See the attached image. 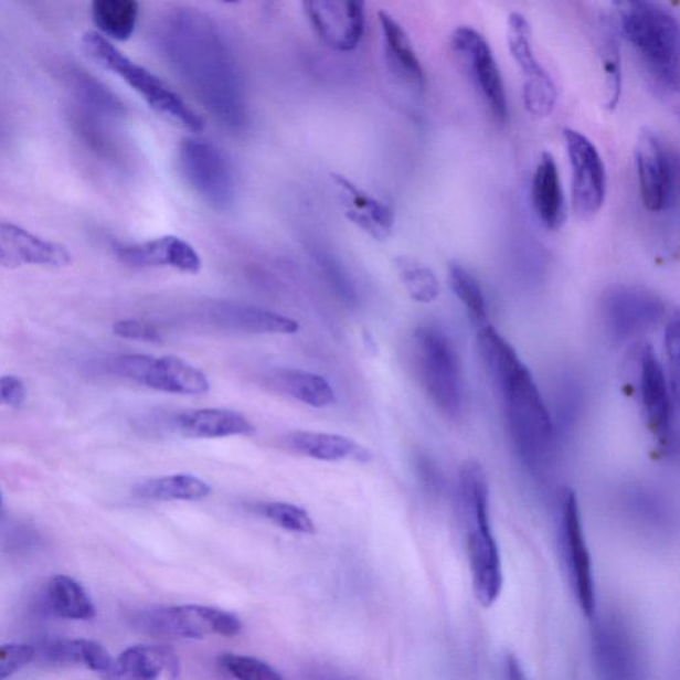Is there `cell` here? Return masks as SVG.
<instances>
[{
    "instance_id": "6da1fadb",
    "label": "cell",
    "mask_w": 680,
    "mask_h": 680,
    "mask_svg": "<svg viewBox=\"0 0 680 680\" xmlns=\"http://www.w3.org/2000/svg\"><path fill=\"white\" fill-rule=\"evenodd\" d=\"M157 38L163 56L192 94L222 126L241 130L248 120L244 76L213 19L176 8L161 19Z\"/></svg>"
},
{
    "instance_id": "7a4b0ae2",
    "label": "cell",
    "mask_w": 680,
    "mask_h": 680,
    "mask_svg": "<svg viewBox=\"0 0 680 680\" xmlns=\"http://www.w3.org/2000/svg\"><path fill=\"white\" fill-rule=\"evenodd\" d=\"M477 344L499 392L516 454L531 472L545 474L552 466L559 437L538 383L512 344L493 326H480Z\"/></svg>"
},
{
    "instance_id": "3957f363",
    "label": "cell",
    "mask_w": 680,
    "mask_h": 680,
    "mask_svg": "<svg viewBox=\"0 0 680 680\" xmlns=\"http://www.w3.org/2000/svg\"><path fill=\"white\" fill-rule=\"evenodd\" d=\"M617 32L638 55L654 87L678 95L680 30L676 12L658 2H623L614 18Z\"/></svg>"
},
{
    "instance_id": "277c9868",
    "label": "cell",
    "mask_w": 680,
    "mask_h": 680,
    "mask_svg": "<svg viewBox=\"0 0 680 680\" xmlns=\"http://www.w3.org/2000/svg\"><path fill=\"white\" fill-rule=\"evenodd\" d=\"M459 497L474 592L482 606L490 607L500 597L503 574L490 522L487 475L480 464L469 461L463 467Z\"/></svg>"
},
{
    "instance_id": "5b68a950",
    "label": "cell",
    "mask_w": 680,
    "mask_h": 680,
    "mask_svg": "<svg viewBox=\"0 0 680 680\" xmlns=\"http://www.w3.org/2000/svg\"><path fill=\"white\" fill-rule=\"evenodd\" d=\"M82 49L91 61L121 77L155 113L187 129L188 132L199 134L204 129V121L199 114H195L178 94L173 93L160 77L124 55L107 38L97 32H87L82 39Z\"/></svg>"
},
{
    "instance_id": "8992f818",
    "label": "cell",
    "mask_w": 680,
    "mask_h": 680,
    "mask_svg": "<svg viewBox=\"0 0 680 680\" xmlns=\"http://www.w3.org/2000/svg\"><path fill=\"white\" fill-rule=\"evenodd\" d=\"M412 346L418 381L431 402L448 417L460 416L466 385L453 339L440 327L424 325L417 327Z\"/></svg>"
},
{
    "instance_id": "52a82bcc",
    "label": "cell",
    "mask_w": 680,
    "mask_h": 680,
    "mask_svg": "<svg viewBox=\"0 0 680 680\" xmlns=\"http://www.w3.org/2000/svg\"><path fill=\"white\" fill-rule=\"evenodd\" d=\"M129 619L137 631L163 639H202L212 634L232 638L244 627L232 613L199 605L150 607Z\"/></svg>"
},
{
    "instance_id": "ba28073f",
    "label": "cell",
    "mask_w": 680,
    "mask_h": 680,
    "mask_svg": "<svg viewBox=\"0 0 680 680\" xmlns=\"http://www.w3.org/2000/svg\"><path fill=\"white\" fill-rule=\"evenodd\" d=\"M180 168L188 185L215 211H227L237 198V178L229 156L214 144L188 139L180 147Z\"/></svg>"
},
{
    "instance_id": "9c48e42d",
    "label": "cell",
    "mask_w": 680,
    "mask_h": 680,
    "mask_svg": "<svg viewBox=\"0 0 680 680\" xmlns=\"http://www.w3.org/2000/svg\"><path fill=\"white\" fill-rule=\"evenodd\" d=\"M667 312L662 298L646 287L617 285L601 298L599 314L607 336L624 343L658 325Z\"/></svg>"
},
{
    "instance_id": "30bf717a",
    "label": "cell",
    "mask_w": 680,
    "mask_h": 680,
    "mask_svg": "<svg viewBox=\"0 0 680 680\" xmlns=\"http://www.w3.org/2000/svg\"><path fill=\"white\" fill-rule=\"evenodd\" d=\"M634 155L645 208L652 213L670 211L678 201L676 155L662 137L650 128L640 130Z\"/></svg>"
},
{
    "instance_id": "8fae6325",
    "label": "cell",
    "mask_w": 680,
    "mask_h": 680,
    "mask_svg": "<svg viewBox=\"0 0 680 680\" xmlns=\"http://www.w3.org/2000/svg\"><path fill=\"white\" fill-rule=\"evenodd\" d=\"M559 541L569 582L581 610L587 618L595 614V591L591 551H588L577 496L565 490L559 510Z\"/></svg>"
},
{
    "instance_id": "7c38bea8",
    "label": "cell",
    "mask_w": 680,
    "mask_h": 680,
    "mask_svg": "<svg viewBox=\"0 0 680 680\" xmlns=\"http://www.w3.org/2000/svg\"><path fill=\"white\" fill-rule=\"evenodd\" d=\"M677 392L656 351L646 346L639 355V396L647 428L663 454L676 447Z\"/></svg>"
},
{
    "instance_id": "4fadbf2b",
    "label": "cell",
    "mask_w": 680,
    "mask_h": 680,
    "mask_svg": "<svg viewBox=\"0 0 680 680\" xmlns=\"http://www.w3.org/2000/svg\"><path fill=\"white\" fill-rule=\"evenodd\" d=\"M450 47L460 59L470 78L499 123L508 119V99L492 49L479 31L461 25L450 35Z\"/></svg>"
},
{
    "instance_id": "5bb4252c",
    "label": "cell",
    "mask_w": 680,
    "mask_h": 680,
    "mask_svg": "<svg viewBox=\"0 0 680 680\" xmlns=\"http://www.w3.org/2000/svg\"><path fill=\"white\" fill-rule=\"evenodd\" d=\"M507 42L510 55L524 76L522 94H524V104L529 114L535 117L551 115L559 99L557 87L552 76L535 57L531 25L519 12H512L508 17Z\"/></svg>"
},
{
    "instance_id": "9a60e30c",
    "label": "cell",
    "mask_w": 680,
    "mask_h": 680,
    "mask_svg": "<svg viewBox=\"0 0 680 680\" xmlns=\"http://www.w3.org/2000/svg\"><path fill=\"white\" fill-rule=\"evenodd\" d=\"M564 140L572 169L573 209L580 219L591 220L605 202L606 170L603 157L594 144L577 130L565 129Z\"/></svg>"
},
{
    "instance_id": "2e32d148",
    "label": "cell",
    "mask_w": 680,
    "mask_h": 680,
    "mask_svg": "<svg viewBox=\"0 0 680 680\" xmlns=\"http://www.w3.org/2000/svg\"><path fill=\"white\" fill-rule=\"evenodd\" d=\"M593 652L598 680H646L636 640L616 617L595 625Z\"/></svg>"
},
{
    "instance_id": "e0dca14e",
    "label": "cell",
    "mask_w": 680,
    "mask_h": 680,
    "mask_svg": "<svg viewBox=\"0 0 680 680\" xmlns=\"http://www.w3.org/2000/svg\"><path fill=\"white\" fill-rule=\"evenodd\" d=\"M314 31L330 49L350 52L364 36V3L354 0H310L304 3Z\"/></svg>"
},
{
    "instance_id": "ac0fdd59",
    "label": "cell",
    "mask_w": 680,
    "mask_h": 680,
    "mask_svg": "<svg viewBox=\"0 0 680 680\" xmlns=\"http://www.w3.org/2000/svg\"><path fill=\"white\" fill-rule=\"evenodd\" d=\"M115 252L123 264L132 267H170L185 274H199L202 269L199 252L176 235L117 245Z\"/></svg>"
},
{
    "instance_id": "d6986e66",
    "label": "cell",
    "mask_w": 680,
    "mask_h": 680,
    "mask_svg": "<svg viewBox=\"0 0 680 680\" xmlns=\"http://www.w3.org/2000/svg\"><path fill=\"white\" fill-rule=\"evenodd\" d=\"M71 263V253L61 244L38 237L25 229L0 222V266L63 267Z\"/></svg>"
},
{
    "instance_id": "ffe728a7",
    "label": "cell",
    "mask_w": 680,
    "mask_h": 680,
    "mask_svg": "<svg viewBox=\"0 0 680 680\" xmlns=\"http://www.w3.org/2000/svg\"><path fill=\"white\" fill-rule=\"evenodd\" d=\"M331 178L333 185L338 189L340 201H342L346 219L369 234L371 238L381 242L387 240L395 222L392 209L362 191L344 176L332 174Z\"/></svg>"
},
{
    "instance_id": "44dd1931",
    "label": "cell",
    "mask_w": 680,
    "mask_h": 680,
    "mask_svg": "<svg viewBox=\"0 0 680 680\" xmlns=\"http://www.w3.org/2000/svg\"><path fill=\"white\" fill-rule=\"evenodd\" d=\"M180 669L178 654L172 647L139 645L123 651L103 676L104 680H157L168 672L176 680Z\"/></svg>"
},
{
    "instance_id": "7402d4cb",
    "label": "cell",
    "mask_w": 680,
    "mask_h": 680,
    "mask_svg": "<svg viewBox=\"0 0 680 680\" xmlns=\"http://www.w3.org/2000/svg\"><path fill=\"white\" fill-rule=\"evenodd\" d=\"M174 428L187 439H222L231 436H252L255 425L238 411L202 408L176 416Z\"/></svg>"
},
{
    "instance_id": "603a6c76",
    "label": "cell",
    "mask_w": 680,
    "mask_h": 680,
    "mask_svg": "<svg viewBox=\"0 0 680 680\" xmlns=\"http://www.w3.org/2000/svg\"><path fill=\"white\" fill-rule=\"evenodd\" d=\"M140 384L176 395H202L211 390L208 376L178 357H150Z\"/></svg>"
},
{
    "instance_id": "cb8c5ba5",
    "label": "cell",
    "mask_w": 680,
    "mask_h": 680,
    "mask_svg": "<svg viewBox=\"0 0 680 680\" xmlns=\"http://www.w3.org/2000/svg\"><path fill=\"white\" fill-rule=\"evenodd\" d=\"M379 23L382 29L384 57L390 71L407 87L422 93L425 74L407 32L389 12H379Z\"/></svg>"
},
{
    "instance_id": "d4e9b609",
    "label": "cell",
    "mask_w": 680,
    "mask_h": 680,
    "mask_svg": "<svg viewBox=\"0 0 680 680\" xmlns=\"http://www.w3.org/2000/svg\"><path fill=\"white\" fill-rule=\"evenodd\" d=\"M209 317L217 326L225 329L247 333H297L299 323L296 319L285 317L283 314L273 312L259 307L219 302L211 307Z\"/></svg>"
},
{
    "instance_id": "484cf974",
    "label": "cell",
    "mask_w": 680,
    "mask_h": 680,
    "mask_svg": "<svg viewBox=\"0 0 680 680\" xmlns=\"http://www.w3.org/2000/svg\"><path fill=\"white\" fill-rule=\"evenodd\" d=\"M533 211L549 231H559L566 221V202L562 191L557 162L544 152L534 169L531 188Z\"/></svg>"
},
{
    "instance_id": "4316f807",
    "label": "cell",
    "mask_w": 680,
    "mask_h": 680,
    "mask_svg": "<svg viewBox=\"0 0 680 680\" xmlns=\"http://www.w3.org/2000/svg\"><path fill=\"white\" fill-rule=\"evenodd\" d=\"M283 444L293 453L320 461L369 463L372 459L368 448L342 435L297 431L284 436Z\"/></svg>"
},
{
    "instance_id": "83f0119b",
    "label": "cell",
    "mask_w": 680,
    "mask_h": 680,
    "mask_svg": "<svg viewBox=\"0 0 680 680\" xmlns=\"http://www.w3.org/2000/svg\"><path fill=\"white\" fill-rule=\"evenodd\" d=\"M274 389L314 408L330 407L337 402L336 392L326 378L296 369L274 370L269 376Z\"/></svg>"
},
{
    "instance_id": "f1b7e54d",
    "label": "cell",
    "mask_w": 680,
    "mask_h": 680,
    "mask_svg": "<svg viewBox=\"0 0 680 680\" xmlns=\"http://www.w3.org/2000/svg\"><path fill=\"white\" fill-rule=\"evenodd\" d=\"M211 493L212 487L205 480L189 474L157 477L135 488L137 497L152 501H200Z\"/></svg>"
},
{
    "instance_id": "f546056e",
    "label": "cell",
    "mask_w": 680,
    "mask_h": 680,
    "mask_svg": "<svg viewBox=\"0 0 680 680\" xmlns=\"http://www.w3.org/2000/svg\"><path fill=\"white\" fill-rule=\"evenodd\" d=\"M598 30V55L605 77V108L613 110L618 107L623 95V65L614 18H601Z\"/></svg>"
},
{
    "instance_id": "4dcf8cb0",
    "label": "cell",
    "mask_w": 680,
    "mask_h": 680,
    "mask_svg": "<svg viewBox=\"0 0 680 680\" xmlns=\"http://www.w3.org/2000/svg\"><path fill=\"white\" fill-rule=\"evenodd\" d=\"M45 658L57 665H78L106 673L114 658L106 647L89 639H57L45 647Z\"/></svg>"
},
{
    "instance_id": "1f68e13d",
    "label": "cell",
    "mask_w": 680,
    "mask_h": 680,
    "mask_svg": "<svg viewBox=\"0 0 680 680\" xmlns=\"http://www.w3.org/2000/svg\"><path fill=\"white\" fill-rule=\"evenodd\" d=\"M47 599L56 616L71 620H89L96 617L93 599L81 584L68 575H56L47 586Z\"/></svg>"
},
{
    "instance_id": "d6a6232c",
    "label": "cell",
    "mask_w": 680,
    "mask_h": 680,
    "mask_svg": "<svg viewBox=\"0 0 680 680\" xmlns=\"http://www.w3.org/2000/svg\"><path fill=\"white\" fill-rule=\"evenodd\" d=\"M93 17L104 38L127 42L136 30L139 3L135 0H96Z\"/></svg>"
},
{
    "instance_id": "836d02e7",
    "label": "cell",
    "mask_w": 680,
    "mask_h": 680,
    "mask_svg": "<svg viewBox=\"0 0 680 680\" xmlns=\"http://www.w3.org/2000/svg\"><path fill=\"white\" fill-rule=\"evenodd\" d=\"M395 266L405 290L418 304H431L439 297L440 285L435 273L415 258L397 257Z\"/></svg>"
},
{
    "instance_id": "e575fe53",
    "label": "cell",
    "mask_w": 680,
    "mask_h": 680,
    "mask_svg": "<svg viewBox=\"0 0 680 680\" xmlns=\"http://www.w3.org/2000/svg\"><path fill=\"white\" fill-rule=\"evenodd\" d=\"M449 283L460 302L477 325L487 323L488 306L479 280L459 263L449 265Z\"/></svg>"
},
{
    "instance_id": "d590c367",
    "label": "cell",
    "mask_w": 680,
    "mask_h": 680,
    "mask_svg": "<svg viewBox=\"0 0 680 680\" xmlns=\"http://www.w3.org/2000/svg\"><path fill=\"white\" fill-rule=\"evenodd\" d=\"M623 507L633 520L658 527L667 519V508L660 496L650 489L634 487L623 496Z\"/></svg>"
},
{
    "instance_id": "8d00e7d4",
    "label": "cell",
    "mask_w": 680,
    "mask_h": 680,
    "mask_svg": "<svg viewBox=\"0 0 680 680\" xmlns=\"http://www.w3.org/2000/svg\"><path fill=\"white\" fill-rule=\"evenodd\" d=\"M259 512L265 519L285 531L302 534L317 533L316 522L312 521L309 512L294 503L283 501L263 503Z\"/></svg>"
},
{
    "instance_id": "74e56055",
    "label": "cell",
    "mask_w": 680,
    "mask_h": 680,
    "mask_svg": "<svg viewBox=\"0 0 680 680\" xmlns=\"http://www.w3.org/2000/svg\"><path fill=\"white\" fill-rule=\"evenodd\" d=\"M219 665L237 680H285L274 667L254 657L224 654Z\"/></svg>"
},
{
    "instance_id": "f35d334b",
    "label": "cell",
    "mask_w": 680,
    "mask_h": 680,
    "mask_svg": "<svg viewBox=\"0 0 680 680\" xmlns=\"http://www.w3.org/2000/svg\"><path fill=\"white\" fill-rule=\"evenodd\" d=\"M35 656L34 647L24 644L0 646V680L8 679L24 669Z\"/></svg>"
},
{
    "instance_id": "ab89813d",
    "label": "cell",
    "mask_w": 680,
    "mask_h": 680,
    "mask_svg": "<svg viewBox=\"0 0 680 680\" xmlns=\"http://www.w3.org/2000/svg\"><path fill=\"white\" fill-rule=\"evenodd\" d=\"M680 331L678 312H673L667 319L665 329V351L667 358V376L670 379L672 389L678 394L679 376V355H680Z\"/></svg>"
},
{
    "instance_id": "60d3db41",
    "label": "cell",
    "mask_w": 680,
    "mask_h": 680,
    "mask_svg": "<svg viewBox=\"0 0 680 680\" xmlns=\"http://www.w3.org/2000/svg\"><path fill=\"white\" fill-rule=\"evenodd\" d=\"M416 475L425 492L429 496H439L444 488L442 469L428 455H417L415 460Z\"/></svg>"
},
{
    "instance_id": "b9f144b4",
    "label": "cell",
    "mask_w": 680,
    "mask_h": 680,
    "mask_svg": "<svg viewBox=\"0 0 680 680\" xmlns=\"http://www.w3.org/2000/svg\"><path fill=\"white\" fill-rule=\"evenodd\" d=\"M114 332L116 336L130 340H140L147 343H161L162 338L159 330L153 325L142 322V320L127 319L115 323Z\"/></svg>"
},
{
    "instance_id": "7bdbcfd3",
    "label": "cell",
    "mask_w": 680,
    "mask_h": 680,
    "mask_svg": "<svg viewBox=\"0 0 680 680\" xmlns=\"http://www.w3.org/2000/svg\"><path fill=\"white\" fill-rule=\"evenodd\" d=\"M25 401V387L21 379L15 376L0 378V405L21 407Z\"/></svg>"
},
{
    "instance_id": "ee69618b",
    "label": "cell",
    "mask_w": 680,
    "mask_h": 680,
    "mask_svg": "<svg viewBox=\"0 0 680 680\" xmlns=\"http://www.w3.org/2000/svg\"><path fill=\"white\" fill-rule=\"evenodd\" d=\"M502 678L503 680H528L527 673L519 662L518 658H514L512 654H508L503 658L502 662Z\"/></svg>"
},
{
    "instance_id": "f6af8a7d",
    "label": "cell",
    "mask_w": 680,
    "mask_h": 680,
    "mask_svg": "<svg viewBox=\"0 0 680 680\" xmlns=\"http://www.w3.org/2000/svg\"><path fill=\"white\" fill-rule=\"evenodd\" d=\"M0 503H2V493H0Z\"/></svg>"
}]
</instances>
